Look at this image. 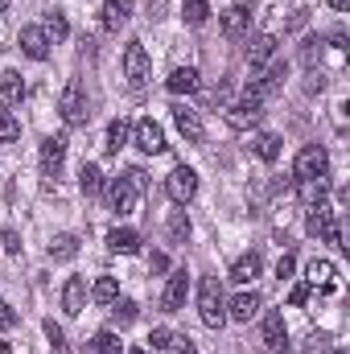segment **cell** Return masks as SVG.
Returning <instances> with one entry per match:
<instances>
[{"instance_id":"1","label":"cell","mask_w":350,"mask_h":354,"mask_svg":"<svg viewBox=\"0 0 350 354\" xmlns=\"http://www.w3.org/2000/svg\"><path fill=\"white\" fill-rule=\"evenodd\" d=\"M198 313H202V322L210 330H219L227 322V297H223L219 276H202V284H198Z\"/></svg>"},{"instance_id":"2","label":"cell","mask_w":350,"mask_h":354,"mask_svg":"<svg viewBox=\"0 0 350 354\" xmlns=\"http://www.w3.org/2000/svg\"><path fill=\"white\" fill-rule=\"evenodd\" d=\"M58 111H62V124L66 128H83L91 120V99H87V87L79 79H71L62 95H58Z\"/></svg>"},{"instance_id":"3","label":"cell","mask_w":350,"mask_h":354,"mask_svg":"<svg viewBox=\"0 0 350 354\" xmlns=\"http://www.w3.org/2000/svg\"><path fill=\"white\" fill-rule=\"evenodd\" d=\"M140 194H145V174L140 169H128L124 177H116L111 181V206H116V214H136Z\"/></svg>"},{"instance_id":"4","label":"cell","mask_w":350,"mask_h":354,"mask_svg":"<svg viewBox=\"0 0 350 354\" xmlns=\"http://www.w3.org/2000/svg\"><path fill=\"white\" fill-rule=\"evenodd\" d=\"M124 79H128L132 91H140L149 79H153V62H149L145 41H128V46H124Z\"/></svg>"},{"instance_id":"5","label":"cell","mask_w":350,"mask_h":354,"mask_svg":"<svg viewBox=\"0 0 350 354\" xmlns=\"http://www.w3.org/2000/svg\"><path fill=\"white\" fill-rule=\"evenodd\" d=\"M305 231L322 243H334L342 248V227H338V214L330 206H309V218H305Z\"/></svg>"},{"instance_id":"6","label":"cell","mask_w":350,"mask_h":354,"mask_svg":"<svg viewBox=\"0 0 350 354\" xmlns=\"http://www.w3.org/2000/svg\"><path fill=\"white\" fill-rule=\"evenodd\" d=\"M223 120H227V124H231L235 132H248V128H256V124L264 120V99L248 91V95H243L239 103H231V107L223 111Z\"/></svg>"},{"instance_id":"7","label":"cell","mask_w":350,"mask_h":354,"mask_svg":"<svg viewBox=\"0 0 350 354\" xmlns=\"http://www.w3.org/2000/svg\"><path fill=\"white\" fill-rule=\"evenodd\" d=\"M330 174V153L322 145H305L293 161V177L297 181H309V177H326Z\"/></svg>"},{"instance_id":"8","label":"cell","mask_w":350,"mask_h":354,"mask_svg":"<svg viewBox=\"0 0 350 354\" xmlns=\"http://www.w3.org/2000/svg\"><path fill=\"white\" fill-rule=\"evenodd\" d=\"M132 145H136L140 153H149V157H157V153L169 149V145H165V132H161L157 120H136V128H132Z\"/></svg>"},{"instance_id":"9","label":"cell","mask_w":350,"mask_h":354,"mask_svg":"<svg viewBox=\"0 0 350 354\" xmlns=\"http://www.w3.org/2000/svg\"><path fill=\"white\" fill-rule=\"evenodd\" d=\"M260 338H264V346H268L272 354L288 351V326H284V313H280V309H268V313H264Z\"/></svg>"},{"instance_id":"10","label":"cell","mask_w":350,"mask_h":354,"mask_svg":"<svg viewBox=\"0 0 350 354\" xmlns=\"http://www.w3.org/2000/svg\"><path fill=\"white\" fill-rule=\"evenodd\" d=\"M165 194L174 198L177 206H185V202H194V194H198V174H194L190 165H177L174 174L165 177Z\"/></svg>"},{"instance_id":"11","label":"cell","mask_w":350,"mask_h":354,"mask_svg":"<svg viewBox=\"0 0 350 354\" xmlns=\"http://www.w3.org/2000/svg\"><path fill=\"white\" fill-rule=\"evenodd\" d=\"M185 292H190V272H185V268H177L174 276L165 280V292H161V309H165V313H177V309L185 305Z\"/></svg>"},{"instance_id":"12","label":"cell","mask_w":350,"mask_h":354,"mask_svg":"<svg viewBox=\"0 0 350 354\" xmlns=\"http://www.w3.org/2000/svg\"><path fill=\"white\" fill-rule=\"evenodd\" d=\"M219 25H223V37H243L248 33V25H252V8L248 4H231V8H223V17H219Z\"/></svg>"},{"instance_id":"13","label":"cell","mask_w":350,"mask_h":354,"mask_svg":"<svg viewBox=\"0 0 350 354\" xmlns=\"http://www.w3.org/2000/svg\"><path fill=\"white\" fill-rule=\"evenodd\" d=\"M21 50L33 58V62H46L50 58V37L42 25H21Z\"/></svg>"},{"instance_id":"14","label":"cell","mask_w":350,"mask_h":354,"mask_svg":"<svg viewBox=\"0 0 350 354\" xmlns=\"http://www.w3.org/2000/svg\"><path fill=\"white\" fill-rule=\"evenodd\" d=\"M174 124H177V132H181L190 145H198V140L206 136V128H202V115H198L194 107H185V103H177V107H174Z\"/></svg>"},{"instance_id":"15","label":"cell","mask_w":350,"mask_h":354,"mask_svg":"<svg viewBox=\"0 0 350 354\" xmlns=\"http://www.w3.org/2000/svg\"><path fill=\"white\" fill-rule=\"evenodd\" d=\"M284 79H288V62H272V66H268V71H264L248 91H252V95H260V99H268V95H276V91L284 87Z\"/></svg>"},{"instance_id":"16","label":"cell","mask_w":350,"mask_h":354,"mask_svg":"<svg viewBox=\"0 0 350 354\" xmlns=\"http://www.w3.org/2000/svg\"><path fill=\"white\" fill-rule=\"evenodd\" d=\"M62 309H66L71 317H79V313L87 309V280H83V276H71V280L62 284Z\"/></svg>"},{"instance_id":"17","label":"cell","mask_w":350,"mask_h":354,"mask_svg":"<svg viewBox=\"0 0 350 354\" xmlns=\"http://www.w3.org/2000/svg\"><path fill=\"white\" fill-rule=\"evenodd\" d=\"M276 46H280V37H276V33H260V37L248 46V62H252V71H264V66L276 58Z\"/></svg>"},{"instance_id":"18","label":"cell","mask_w":350,"mask_h":354,"mask_svg":"<svg viewBox=\"0 0 350 354\" xmlns=\"http://www.w3.org/2000/svg\"><path fill=\"white\" fill-rule=\"evenodd\" d=\"M256 313H260V292H248V288H243L235 301H227V317H231V322H243V326H248Z\"/></svg>"},{"instance_id":"19","label":"cell","mask_w":350,"mask_h":354,"mask_svg":"<svg viewBox=\"0 0 350 354\" xmlns=\"http://www.w3.org/2000/svg\"><path fill=\"white\" fill-rule=\"evenodd\" d=\"M132 21V0H103V29L120 33Z\"/></svg>"},{"instance_id":"20","label":"cell","mask_w":350,"mask_h":354,"mask_svg":"<svg viewBox=\"0 0 350 354\" xmlns=\"http://www.w3.org/2000/svg\"><path fill=\"white\" fill-rule=\"evenodd\" d=\"M66 161V136H46L42 140V169L46 174H58Z\"/></svg>"},{"instance_id":"21","label":"cell","mask_w":350,"mask_h":354,"mask_svg":"<svg viewBox=\"0 0 350 354\" xmlns=\"http://www.w3.org/2000/svg\"><path fill=\"white\" fill-rule=\"evenodd\" d=\"M107 248L120 252V256H136L140 252V235L132 227H116V231H107Z\"/></svg>"},{"instance_id":"22","label":"cell","mask_w":350,"mask_h":354,"mask_svg":"<svg viewBox=\"0 0 350 354\" xmlns=\"http://www.w3.org/2000/svg\"><path fill=\"white\" fill-rule=\"evenodd\" d=\"M165 87L174 91V95H194V91L202 87V75H198L194 66H177L174 75L165 79Z\"/></svg>"},{"instance_id":"23","label":"cell","mask_w":350,"mask_h":354,"mask_svg":"<svg viewBox=\"0 0 350 354\" xmlns=\"http://www.w3.org/2000/svg\"><path fill=\"white\" fill-rule=\"evenodd\" d=\"M297 194L305 206H326V194H330V181L326 177H309V181H297Z\"/></svg>"},{"instance_id":"24","label":"cell","mask_w":350,"mask_h":354,"mask_svg":"<svg viewBox=\"0 0 350 354\" xmlns=\"http://www.w3.org/2000/svg\"><path fill=\"white\" fill-rule=\"evenodd\" d=\"M25 99V79L17 75V71H4L0 75V107H12V103H21Z\"/></svg>"},{"instance_id":"25","label":"cell","mask_w":350,"mask_h":354,"mask_svg":"<svg viewBox=\"0 0 350 354\" xmlns=\"http://www.w3.org/2000/svg\"><path fill=\"white\" fill-rule=\"evenodd\" d=\"M260 252H248V256H239L235 264H231V280L235 284H252L256 276H260Z\"/></svg>"},{"instance_id":"26","label":"cell","mask_w":350,"mask_h":354,"mask_svg":"<svg viewBox=\"0 0 350 354\" xmlns=\"http://www.w3.org/2000/svg\"><path fill=\"white\" fill-rule=\"evenodd\" d=\"M79 256V235H54L50 239V260H75Z\"/></svg>"},{"instance_id":"27","label":"cell","mask_w":350,"mask_h":354,"mask_svg":"<svg viewBox=\"0 0 350 354\" xmlns=\"http://www.w3.org/2000/svg\"><path fill=\"white\" fill-rule=\"evenodd\" d=\"M252 149H256V157H260V161L272 165V161L280 157V136H276V132H260V136L252 140Z\"/></svg>"},{"instance_id":"28","label":"cell","mask_w":350,"mask_h":354,"mask_svg":"<svg viewBox=\"0 0 350 354\" xmlns=\"http://www.w3.org/2000/svg\"><path fill=\"white\" fill-rule=\"evenodd\" d=\"M309 284H322V292H334V264L330 260H313L309 264Z\"/></svg>"},{"instance_id":"29","label":"cell","mask_w":350,"mask_h":354,"mask_svg":"<svg viewBox=\"0 0 350 354\" xmlns=\"http://www.w3.org/2000/svg\"><path fill=\"white\" fill-rule=\"evenodd\" d=\"M79 189H83L87 198H99V194H103V174H99V165H83V169H79Z\"/></svg>"},{"instance_id":"30","label":"cell","mask_w":350,"mask_h":354,"mask_svg":"<svg viewBox=\"0 0 350 354\" xmlns=\"http://www.w3.org/2000/svg\"><path fill=\"white\" fill-rule=\"evenodd\" d=\"M91 297H95L99 305H111V301L120 297V284H116V276H99V280L91 284Z\"/></svg>"},{"instance_id":"31","label":"cell","mask_w":350,"mask_h":354,"mask_svg":"<svg viewBox=\"0 0 350 354\" xmlns=\"http://www.w3.org/2000/svg\"><path fill=\"white\" fill-rule=\"evenodd\" d=\"M165 231H169V239H174V243H185V239H190V231H194V227H190L185 210H169V223H165Z\"/></svg>"},{"instance_id":"32","label":"cell","mask_w":350,"mask_h":354,"mask_svg":"<svg viewBox=\"0 0 350 354\" xmlns=\"http://www.w3.org/2000/svg\"><path fill=\"white\" fill-rule=\"evenodd\" d=\"M136 317H140V309H136V301H120V297L111 301V322H116V326H132Z\"/></svg>"},{"instance_id":"33","label":"cell","mask_w":350,"mask_h":354,"mask_svg":"<svg viewBox=\"0 0 350 354\" xmlns=\"http://www.w3.org/2000/svg\"><path fill=\"white\" fill-rule=\"evenodd\" d=\"M128 132H132V128H128L124 120H111V124H107V145H103V149H107V153H120L124 140H128Z\"/></svg>"},{"instance_id":"34","label":"cell","mask_w":350,"mask_h":354,"mask_svg":"<svg viewBox=\"0 0 350 354\" xmlns=\"http://www.w3.org/2000/svg\"><path fill=\"white\" fill-rule=\"evenodd\" d=\"M181 17H185V25H206L210 4H206V0H185V4H181Z\"/></svg>"},{"instance_id":"35","label":"cell","mask_w":350,"mask_h":354,"mask_svg":"<svg viewBox=\"0 0 350 354\" xmlns=\"http://www.w3.org/2000/svg\"><path fill=\"white\" fill-rule=\"evenodd\" d=\"M91 354H120V338H116L111 330H99V334L91 338Z\"/></svg>"},{"instance_id":"36","label":"cell","mask_w":350,"mask_h":354,"mask_svg":"<svg viewBox=\"0 0 350 354\" xmlns=\"http://www.w3.org/2000/svg\"><path fill=\"white\" fill-rule=\"evenodd\" d=\"M42 29H46V37H54V41H62V37L71 33V25H66V17H62V12H50Z\"/></svg>"},{"instance_id":"37","label":"cell","mask_w":350,"mask_h":354,"mask_svg":"<svg viewBox=\"0 0 350 354\" xmlns=\"http://www.w3.org/2000/svg\"><path fill=\"white\" fill-rule=\"evenodd\" d=\"M17 136H21V124H17V120L0 107V145H12Z\"/></svg>"},{"instance_id":"38","label":"cell","mask_w":350,"mask_h":354,"mask_svg":"<svg viewBox=\"0 0 350 354\" xmlns=\"http://www.w3.org/2000/svg\"><path fill=\"white\" fill-rule=\"evenodd\" d=\"M317 58H322V41H317V37H309V41H305V50H301V62L313 71V62H317Z\"/></svg>"},{"instance_id":"39","label":"cell","mask_w":350,"mask_h":354,"mask_svg":"<svg viewBox=\"0 0 350 354\" xmlns=\"http://www.w3.org/2000/svg\"><path fill=\"white\" fill-rule=\"evenodd\" d=\"M309 292H313V284H293V292H288V305H293V309H301V305L309 301Z\"/></svg>"},{"instance_id":"40","label":"cell","mask_w":350,"mask_h":354,"mask_svg":"<svg viewBox=\"0 0 350 354\" xmlns=\"http://www.w3.org/2000/svg\"><path fill=\"white\" fill-rule=\"evenodd\" d=\"M46 338H50V346H54V351H66V334H62V326L46 322Z\"/></svg>"},{"instance_id":"41","label":"cell","mask_w":350,"mask_h":354,"mask_svg":"<svg viewBox=\"0 0 350 354\" xmlns=\"http://www.w3.org/2000/svg\"><path fill=\"white\" fill-rule=\"evenodd\" d=\"M305 354H330V338H326V334H309Z\"/></svg>"},{"instance_id":"42","label":"cell","mask_w":350,"mask_h":354,"mask_svg":"<svg viewBox=\"0 0 350 354\" xmlns=\"http://www.w3.org/2000/svg\"><path fill=\"white\" fill-rule=\"evenodd\" d=\"M149 342H153V351H169L174 334H169V330H153V334H149Z\"/></svg>"},{"instance_id":"43","label":"cell","mask_w":350,"mask_h":354,"mask_svg":"<svg viewBox=\"0 0 350 354\" xmlns=\"http://www.w3.org/2000/svg\"><path fill=\"white\" fill-rule=\"evenodd\" d=\"M293 268H297L293 252H284V256H280V264H276V276H280V280H288V276H293Z\"/></svg>"},{"instance_id":"44","label":"cell","mask_w":350,"mask_h":354,"mask_svg":"<svg viewBox=\"0 0 350 354\" xmlns=\"http://www.w3.org/2000/svg\"><path fill=\"white\" fill-rule=\"evenodd\" d=\"M169 354H198V351H194L190 338H174V342H169Z\"/></svg>"},{"instance_id":"45","label":"cell","mask_w":350,"mask_h":354,"mask_svg":"<svg viewBox=\"0 0 350 354\" xmlns=\"http://www.w3.org/2000/svg\"><path fill=\"white\" fill-rule=\"evenodd\" d=\"M149 268H153V272H169V256H165V252H153V256H149Z\"/></svg>"},{"instance_id":"46","label":"cell","mask_w":350,"mask_h":354,"mask_svg":"<svg viewBox=\"0 0 350 354\" xmlns=\"http://www.w3.org/2000/svg\"><path fill=\"white\" fill-rule=\"evenodd\" d=\"M4 252H8V256L21 252V235H17V231H4Z\"/></svg>"},{"instance_id":"47","label":"cell","mask_w":350,"mask_h":354,"mask_svg":"<svg viewBox=\"0 0 350 354\" xmlns=\"http://www.w3.org/2000/svg\"><path fill=\"white\" fill-rule=\"evenodd\" d=\"M305 87H309V91H322V87H326V75H322V71H309V83H305Z\"/></svg>"},{"instance_id":"48","label":"cell","mask_w":350,"mask_h":354,"mask_svg":"<svg viewBox=\"0 0 350 354\" xmlns=\"http://www.w3.org/2000/svg\"><path fill=\"white\" fill-rule=\"evenodd\" d=\"M326 4H330L334 12H347V8H350V0H326Z\"/></svg>"},{"instance_id":"49","label":"cell","mask_w":350,"mask_h":354,"mask_svg":"<svg viewBox=\"0 0 350 354\" xmlns=\"http://www.w3.org/2000/svg\"><path fill=\"white\" fill-rule=\"evenodd\" d=\"M330 354H347V351H342V346H330Z\"/></svg>"},{"instance_id":"50","label":"cell","mask_w":350,"mask_h":354,"mask_svg":"<svg viewBox=\"0 0 350 354\" xmlns=\"http://www.w3.org/2000/svg\"><path fill=\"white\" fill-rule=\"evenodd\" d=\"M128 354H149V351H140V346H132V351H128Z\"/></svg>"},{"instance_id":"51","label":"cell","mask_w":350,"mask_h":354,"mask_svg":"<svg viewBox=\"0 0 350 354\" xmlns=\"http://www.w3.org/2000/svg\"><path fill=\"white\" fill-rule=\"evenodd\" d=\"M0 12H8V0H0Z\"/></svg>"}]
</instances>
